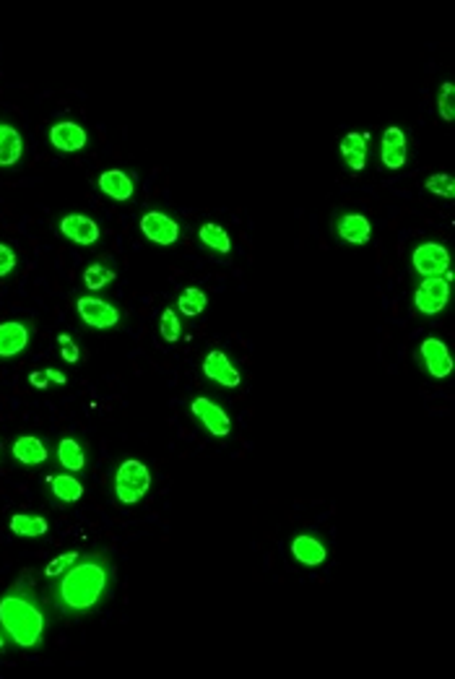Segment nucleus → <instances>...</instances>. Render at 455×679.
Here are the masks:
<instances>
[{"label": "nucleus", "mask_w": 455, "mask_h": 679, "mask_svg": "<svg viewBox=\"0 0 455 679\" xmlns=\"http://www.w3.org/2000/svg\"><path fill=\"white\" fill-rule=\"evenodd\" d=\"M32 325L27 320H5L0 323V360H13L29 349Z\"/></svg>", "instance_id": "obj_9"}, {"label": "nucleus", "mask_w": 455, "mask_h": 679, "mask_svg": "<svg viewBox=\"0 0 455 679\" xmlns=\"http://www.w3.org/2000/svg\"><path fill=\"white\" fill-rule=\"evenodd\" d=\"M50 144L60 152V154H76L89 146V133L83 125L74 121L55 122L50 128Z\"/></svg>", "instance_id": "obj_12"}, {"label": "nucleus", "mask_w": 455, "mask_h": 679, "mask_svg": "<svg viewBox=\"0 0 455 679\" xmlns=\"http://www.w3.org/2000/svg\"><path fill=\"white\" fill-rule=\"evenodd\" d=\"M141 232L153 245H175L180 240V224L164 211H146L141 216Z\"/></svg>", "instance_id": "obj_11"}, {"label": "nucleus", "mask_w": 455, "mask_h": 679, "mask_svg": "<svg viewBox=\"0 0 455 679\" xmlns=\"http://www.w3.org/2000/svg\"><path fill=\"white\" fill-rule=\"evenodd\" d=\"M336 235L349 245H367L373 238V224L365 214L346 211L336 219Z\"/></svg>", "instance_id": "obj_15"}, {"label": "nucleus", "mask_w": 455, "mask_h": 679, "mask_svg": "<svg viewBox=\"0 0 455 679\" xmlns=\"http://www.w3.org/2000/svg\"><path fill=\"white\" fill-rule=\"evenodd\" d=\"M24 157V138L11 122H0V167H13Z\"/></svg>", "instance_id": "obj_20"}, {"label": "nucleus", "mask_w": 455, "mask_h": 679, "mask_svg": "<svg viewBox=\"0 0 455 679\" xmlns=\"http://www.w3.org/2000/svg\"><path fill=\"white\" fill-rule=\"evenodd\" d=\"M3 648H5V633L0 630V651H3Z\"/></svg>", "instance_id": "obj_35"}, {"label": "nucleus", "mask_w": 455, "mask_h": 679, "mask_svg": "<svg viewBox=\"0 0 455 679\" xmlns=\"http://www.w3.org/2000/svg\"><path fill=\"white\" fill-rule=\"evenodd\" d=\"M190 411H192V417H195L211 435L227 438L229 433H231V419H229V414L216 401L206 399V396H198V399H192V403H190Z\"/></svg>", "instance_id": "obj_8"}, {"label": "nucleus", "mask_w": 455, "mask_h": 679, "mask_svg": "<svg viewBox=\"0 0 455 679\" xmlns=\"http://www.w3.org/2000/svg\"><path fill=\"white\" fill-rule=\"evenodd\" d=\"M419 357H421L424 370H427L432 378H437V380H443V378H448V375L453 372L451 349H448V344L440 341L437 336H429V339H424V341L419 344Z\"/></svg>", "instance_id": "obj_7"}, {"label": "nucleus", "mask_w": 455, "mask_h": 679, "mask_svg": "<svg viewBox=\"0 0 455 679\" xmlns=\"http://www.w3.org/2000/svg\"><path fill=\"white\" fill-rule=\"evenodd\" d=\"M424 188H427L432 196H440V199H445V200L455 199V180H453V175H448V172H440V175L427 177Z\"/></svg>", "instance_id": "obj_28"}, {"label": "nucleus", "mask_w": 455, "mask_h": 679, "mask_svg": "<svg viewBox=\"0 0 455 679\" xmlns=\"http://www.w3.org/2000/svg\"><path fill=\"white\" fill-rule=\"evenodd\" d=\"M113 559L105 552H89L58 578H52V599L66 614H89L94 612L113 586Z\"/></svg>", "instance_id": "obj_1"}, {"label": "nucleus", "mask_w": 455, "mask_h": 679, "mask_svg": "<svg viewBox=\"0 0 455 679\" xmlns=\"http://www.w3.org/2000/svg\"><path fill=\"white\" fill-rule=\"evenodd\" d=\"M198 238H200V242H203L208 250H214V253H219V255H227L229 250H231L229 232L222 227V224H214V222L203 224V227H200V232H198Z\"/></svg>", "instance_id": "obj_25"}, {"label": "nucleus", "mask_w": 455, "mask_h": 679, "mask_svg": "<svg viewBox=\"0 0 455 679\" xmlns=\"http://www.w3.org/2000/svg\"><path fill=\"white\" fill-rule=\"evenodd\" d=\"M367 146H370V136L362 133V130H354V133H346L339 144V152H341L343 164L351 169V172H362L367 167Z\"/></svg>", "instance_id": "obj_17"}, {"label": "nucleus", "mask_w": 455, "mask_h": 679, "mask_svg": "<svg viewBox=\"0 0 455 679\" xmlns=\"http://www.w3.org/2000/svg\"><path fill=\"white\" fill-rule=\"evenodd\" d=\"M11 456H13L16 464H21L27 469H35V466H42L50 458V450H47L44 440L35 438V435H21V438L13 440Z\"/></svg>", "instance_id": "obj_16"}, {"label": "nucleus", "mask_w": 455, "mask_h": 679, "mask_svg": "<svg viewBox=\"0 0 455 679\" xmlns=\"http://www.w3.org/2000/svg\"><path fill=\"white\" fill-rule=\"evenodd\" d=\"M50 495L63 503V505H74L83 497V484L74 477V474H58V477H50Z\"/></svg>", "instance_id": "obj_21"}, {"label": "nucleus", "mask_w": 455, "mask_h": 679, "mask_svg": "<svg viewBox=\"0 0 455 679\" xmlns=\"http://www.w3.org/2000/svg\"><path fill=\"white\" fill-rule=\"evenodd\" d=\"M412 266L421 279L445 277L451 271V253L440 242H421L412 253Z\"/></svg>", "instance_id": "obj_6"}, {"label": "nucleus", "mask_w": 455, "mask_h": 679, "mask_svg": "<svg viewBox=\"0 0 455 679\" xmlns=\"http://www.w3.org/2000/svg\"><path fill=\"white\" fill-rule=\"evenodd\" d=\"M11 531L24 539H37V536L47 534V519L35 516V513H16L11 519Z\"/></svg>", "instance_id": "obj_23"}, {"label": "nucleus", "mask_w": 455, "mask_h": 679, "mask_svg": "<svg viewBox=\"0 0 455 679\" xmlns=\"http://www.w3.org/2000/svg\"><path fill=\"white\" fill-rule=\"evenodd\" d=\"M78 558H81V552L74 550V552H68V555H60V558L50 559V562H47V567H44V575H47L50 581H52V578H58V575H60V573H66V570H68Z\"/></svg>", "instance_id": "obj_30"}, {"label": "nucleus", "mask_w": 455, "mask_h": 679, "mask_svg": "<svg viewBox=\"0 0 455 679\" xmlns=\"http://www.w3.org/2000/svg\"><path fill=\"white\" fill-rule=\"evenodd\" d=\"M99 191L113 200H130L136 193V183L125 169H105L97 180Z\"/></svg>", "instance_id": "obj_19"}, {"label": "nucleus", "mask_w": 455, "mask_h": 679, "mask_svg": "<svg viewBox=\"0 0 455 679\" xmlns=\"http://www.w3.org/2000/svg\"><path fill=\"white\" fill-rule=\"evenodd\" d=\"M29 383H32L35 388H47V386H50V380L44 378V372H32V375H29Z\"/></svg>", "instance_id": "obj_34"}, {"label": "nucleus", "mask_w": 455, "mask_h": 679, "mask_svg": "<svg viewBox=\"0 0 455 679\" xmlns=\"http://www.w3.org/2000/svg\"><path fill=\"white\" fill-rule=\"evenodd\" d=\"M451 279L453 274L448 271L445 277H429L421 279L414 292V308L421 316H437L448 308L451 302Z\"/></svg>", "instance_id": "obj_4"}, {"label": "nucleus", "mask_w": 455, "mask_h": 679, "mask_svg": "<svg viewBox=\"0 0 455 679\" xmlns=\"http://www.w3.org/2000/svg\"><path fill=\"white\" fill-rule=\"evenodd\" d=\"M152 489V472L138 458H125L114 472V497L122 505L141 503Z\"/></svg>", "instance_id": "obj_3"}, {"label": "nucleus", "mask_w": 455, "mask_h": 679, "mask_svg": "<svg viewBox=\"0 0 455 679\" xmlns=\"http://www.w3.org/2000/svg\"><path fill=\"white\" fill-rule=\"evenodd\" d=\"M380 160L388 169H401L409 160V144H406V133L398 125L385 128L382 141H380Z\"/></svg>", "instance_id": "obj_14"}, {"label": "nucleus", "mask_w": 455, "mask_h": 679, "mask_svg": "<svg viewBox=\"0 0 455 679\" xmlns=\"http://www.w3.org/2000/svg\"><path fill=\"white\" fill-rule=\"evenodd\" d=\"M203 375L224 388H237L242 383V372L231 364L227 355L222 349H211L206 357H203Z\"/></svg>", "instance_id": "obj_13"}, {"label": "nucleus", "mask_w": 455, "mask_h": 679, "mask_svg": "<svg viewBox=\"0 0 455 679\" xmlns=\"http://www.w3.org/2000/svg\"><path fill=\"white\" fill-rule=\"evenodd\" d=\"M455 86L453 81H445L437 91V113L445 122H451L455 118Z\"/></svg>", "instance_id": "obj_29"}, {"label": "nucleus", "mask_w": 455, "mask_h": 679, "mask_svg": "<svg viewBox=\"0 0 455 679\" xmlns=\"http://www.w3.org/2000/svg\"><path fill=\"white\" fill-rule=\"evenodd\" d=\"M289 550H292L294 559H297L300 565H304V567H318V565H323V562L328 559L326 544H323L318 536H312V534H300V536H294L292 544H289Z\"/></svg>", "instance_id": "obj_18"}, {"label": "nucleus", "mask_w": 455, "mask_h": 679, "mask_svg": "<svg viewBox=\"0 0 455 679\" xmlns=\"http://www.w3.org/2000/svg\"><path fill=\"white\" fill-rule=\"evenodd\" d=\"M159 333L167 344H177L180 336H183V323L177 318V313L172 308H167L159 318Z\"/></svg>", "instance_id": "obj_27"}, {"label": "nucleus", "mask_w": 455, "mask_h": 679, "mask_svg": "<svg viewBox=\"0 0 455 679\" xmlns=\"http://www.w3.org/2000/svg\"><path fill=\"white\" fill-rule=\"evenodd\" d=\"M206 308H208V294L198 286L183 289L180 297H177V310L188 318H198Z\"/></svg>", "instance_id": "obj_24"}, {"label": "nucleus", "mask_w": 455, "mask_h": 679, "mask_svg": "<svg viewBox=\"0 0 455 679\" xmlns=\"http://www.w3.org/2000/svg\"><path fill=\"white\" fill-rule=\"evenodd\" d=\"M19 258L13 253V247H8L5 242H0V279H5L13 269H16Z\"/></svg>", "instance_id": "obj_32"}, {"label": "nucleus", "mask_w": 455, "mask_h": 679, "mask_svg": "<svg viewBox=\"0 0 455 679\" xmlns=\"http://www.w3.org/2000/svg\"><path fill=\"white\" fill-rule=\"evenodd\" d=\"M58 349H60L63 362H68V364H78V360H81V349H78V344L74 341V336H68V333H60V336H58Z\"/></svg>", "instance_id": "obj_31"}, {"label": "nucleus", "mask_w": 455, "mask_h": 679, "mask_svg": "<svg viewBox=\"0 0 455 679\" xmlns=\"http://www.w3.org/2000/svg\"><path fill=\"white\" fill-rule=\"evenodd\" d=\"M42 372H44V378H47L50 383H55V386H66V383H68V378H66L63 372L52 370V367H47V370H42Z\"/></svg>", "instance_id": "obj_33"}, {"label": "nucleus", "mask_w": 455, "mask_h": 679, "mask_svg": "<svg viewBox=\"0 0 455 679\" xmlns=\"http://www.w3.org/2000/svg\"><path fill=\"white\" fill-rule=\"evenodd\" d=\"M44 612L37 594L16 583L0 597V630L19 648H37L44 638Z\"/></svg>", "instance_id": "obj_2"}, {"label": "nucleus", "mask_w": 455, "mask_h": 679, "mask_svg": "<svg viewBox=\"0 0 455 679\" xmlns=\"http://www.w3.org/2000/svg\"><path fill=\"white\" fill-rule=\"evenodd\" d=\"M58 461L66 472L78 474L86 469V450L76 438H63L58 442Z\"/></svg>", "instance_id": "obj_22"}, {"label": "nucleus", "mask_w": 455, "mask_h": 679, "mask_svg": "<svg viewBox=\"0 0 455 679\" xmlns=\"http://www.w3.org/2000/svg\"><path fill=\"white\" fill-rule=\"evenodd\" d=\"M114 269L110 263H105V261H97V263H91L86 271H83V284H86V289H91V292H99V289H105V286H110L114 281Z\"/></svg>", "instance_id": "obj_26"}, {"label": "nucleus", "mask_w": 455, "mask_h": 679, "mask_svg": "<svg viewBox=\"0 0 455 679\" xmlns=\"http://www.w3.org/2000/svg\"><path fill=\"white\" fill-rule=\"evenodd\" d=\"M76 310L83 320V325H89L94 331H107V328H114L122 320L120 308H114L113 302H107L102 297H91V294L78 297Z\"/></svg>", "instance_id": "obj_5"}, {"label": "nucleus", "mask_w": 455, "mask_h": 679, "mask_svg": "<svg viewBox=\"0 0 455 679\" xmlns=\"http://www.w3.org/2000/svg\"><path fill=\"white\" fill-rule=\"evenodd\" d=\"M58 232L68 242L83 245V247L99 242V238H102L99 224H97L91 216H86V214H66V216L58 222Z\"/></svg>", "instance_id": "obj_10"}]
</instances>
